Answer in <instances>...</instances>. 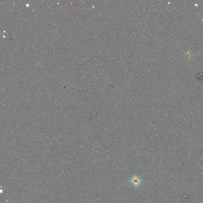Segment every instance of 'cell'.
<instances>
[{
  "instance_id": "6da1fadb",
  "label": "cell",
  "mask_w": 203,
  "mask_h": 203,
  "mask_svg": "<svg viewBox=\"0 0 203 203\" xmlns=\"http://www.w3.org/2000/svg\"><path fill=\"white\" fill-rule=\"evenodd\" d=\"M131 183L132 185H134L135 186H137V185H140V180L139 179V178H138L137 177L135 176L134 177L132 178V179L131 181Z\"/></svg>"
}]
</instances>
